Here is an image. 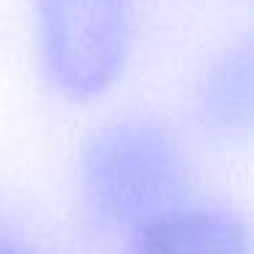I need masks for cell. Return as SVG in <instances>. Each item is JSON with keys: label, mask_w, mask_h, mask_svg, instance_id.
Segmentation results:
<instances>
[{"label": "cell", "mask_w": 254, "mask_h": 254, "mask_svg": "<svg viewBox=\"0 0 254 254\" xmlns=\"http://www.w3.org/2000/svg\"><path fill=\"white\" fill-rule=\"evenodd\" d=\"M82 189L96 221L137 232L183 205L189 167L170 128L134 118L90 139L82 156Z\"/></svg>", "instance_id": "1"}, {"label": "cell", "mask_w": 254, "mask_h": 254, "mask_svg": "<svg viewBox=\"0 0 254 254\" xmlns=\"http://www.w3.org/2000/svg\"><path fill=\"white\" fill-rule=\"evenodd\" d=\"M41 66L71 101L107 93L123 74L134 39L131 0H36Z\"/></svg>", "instance_id": "2"}, {"label": "cell", "mask_w": 254, "mask_h": 254, "mask_svg": "<svg viewBox=\"0 0 254 254\" xmlns=\"http://www.w3.org/2000/svg\"><path fill=\"white\" fill-rule=\"evenodd\" d=\"M205 112L224 126H246L252 118V55L230 52L205 85Z\"/></svg>", "instance_id": "4"}, {"label": "cell", "mask_w": 254, "mask_h": 254, "mask_svg": "<svg viewBox=\"0 0 254 254\" xmlns=\"http://www.w3.org/2000/svg\"><path fill=\"white\" fill-rule=\"evenodd\" d=\"M126 254H249V232L224 210L181 205L131 232Z\"/></svg>", "instance_id": "3"}, {"label": "cell", "mask_w": 254, "mask_h": 254, "mask_svg": "<svg viewBox=\"0 0 254 254\" xmlns=\"http://www.w3.org/2000/svg\"><path fill=\"white\" fill-rule=\"evenodd\" d=\"M0 254H28V252H14V249H0Z\"/></svg>", "instance_id": "5"}]
</instances>
